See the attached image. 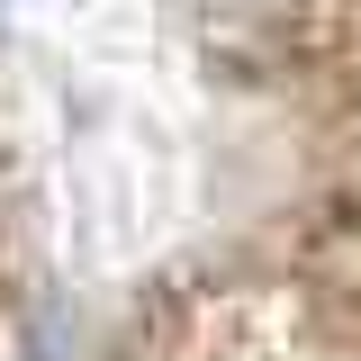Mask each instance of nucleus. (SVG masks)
Listing matches in <instances>:
<instances>
[{
	"mask_svg": "<svg viewBox=\"0 0 361 361\" xmlns=\"http://www.w3.org/2000/svg\"><path fill=\"white\" fill-rule=\"evenodd\" d=\"M289 9H298V0H208V18L235 27V37H280V27H289Z\"/></svg>",
	"mask_w": 361,
	"mask_h": 361,
	"instance_id": "nucleus-1",
	"label": "nucleus"
}]
</instances>
